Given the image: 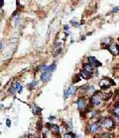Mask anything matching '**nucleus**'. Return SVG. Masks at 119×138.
<instances>
[{"label":"nucleus","instance_id":"1","mask_svg":"<svg viewBox=\"0 0 119 138\" xmlns=\"http://www.w3.org/2000/svg\"><path fill=\"white\" fill-rule=\"evenodd\" d=\"M112 85H114V81L111 80V79H109V78H103L99 82V86H100L101 90H106V89H108Z\"/></svg>","mask_w":119,"mask_h":138},{"label":"nucleus","instance_id":"2","mask_svg":"<svg viewBox=\"0 0 119 138\" xmlns=\"http://www.w3.org/2000/svg\"><path fill=\"white\" fill-rule=\"evenodd\" d=\"M102 126L105 129H112L114 127V121L110 118V117H106L103 119L102 121Z\"/></svg>","mask_w":119,"mask_h":138},{"label":"nucleus","instance_id":"3","mask_svg":"<svg viewBox=\"0 0 119 138\" xmlns=\"http://www.w3.org/2000/svg\"><path fill=\"white\" fill-rule=\"evenodd\" d=\"M108 50L113 54V55H118L119 54V44L117 43H110L107 45Z\"/></svg>","mask_w":119,"mask_h":138},{"label":"nucleus","instance_id":"4","mask_svg":"<svg viewBox=\"0 0 119 138\" xmlns=\"http://www.w3.org/2000/svg\"><path fill=\"white\" fill-rule=\"evenodd\" d=\"M89 102H90V104L93 105V106H99V105L101 104V98H100V96H98L97 94H95V95H93V96L90 98Z\"/></svg>","mask_w":119,"mask_h":138},{"label":"nucleus","instance_id":"5","mask_svg":"<svg viewBox=\"0 0 119 138\" xmlns=\"http://www.w3.org/2000/svg\"><path fill=\"white\" fill-rule=\"evenodd\" d=\"M52 78V72L50 71H46V72H43L42 75H41V80L44 82V83H47L51 80Z\"/></svg>","mask_w":119,"mask_h":138},{"label":"nucleus","instance_id":"6","mask_svg":"<svg viewBox=\"0 0 119 138\" xmlns=\"http://www.w3.org/2000/svg\"><path fill=\"white\" fill-rule=\"evenodd\" d=\"M77 105H78V108L79 110H83L85 109V101H84V98L80 97L79 98V100L77 101Z\"/></svg>","mask_w":119,"mask_h":138},{"label":"nucleus","instance_id":"7","mask_svg":"<svg viewBox=\"0 0 119 138\" xmlns=\"http://www.w3.org/2000/svg\"><path fill=\"white\" fill-rule=\"evenodd\" d=\"M87 60H88V62H89L92 66H94V67H99V66L101 65V63H100L95 57H93V56H88Z\"/></svg>","mask_w":119,"mask_h":138},{"label":"nucleus","instance_id":"8","mask_svg":"<svg viewBox=\"0 0 119 138\" xmlns=\"http://www.w3.org/2000/svg\"><path fill=\"white\" fill-rule=\"evenodd\" d=\"M100 129V126L97 122H93V123H90L89 125V132L91 133H95V132H98Z\"/></svg>","mask_w":119,"mask_h":138},{"label":"nucleus","instance_id":"9","mask_svg":"<svg viewBox=\"0 0 119 138\" xmlns=\"http://www.w3.org/2000/svg\"><path fill=\"white\" fill-rule=\"evenodd\" d=\"M46 126L51 130V131H53V132H56V133H60L61 131H60V127L58 126V125H56V124H51V123H47L46 124Z\"/></svg>","mask_w":119,"mask_h":138},{"label":"nucleus","instance_id":"10","mask_svg":"<svg viewBox=\"0 0 119 138\" xmlns=\"http://www.w3.org/2000/svg\"><path fill=\"white\" fill-rule=\"evenodd\" d=\"M83 70H85V71H87V72H89V73H93V71H94V66H92L89 62L88 63H86V64H83Z\"/></svg>","mask_w":119,"mask_h":138},{"label":"nucleus","instance_id":"11","mask_svg":"<svg viewBox=\"0 0 119 138\" xmlns=\"http://www.w3.org/2000/svg\"><path fill=\"white\" fill-rule=\"evenodd\" d=\"M80 76H81V78H84V79H86V80H88V79H90L92 76V74L91 73H89V72H87V71H85V70H81V72H80V74H79Z\"/></svg>","mask_w":119,"mask_h":138},{"label":"nucleus","instance_id":"12","mask_svg":"<svg viewBox=\"0 0 119 138\" xmlns=\"http://www.w3.org/2000/svg\"><path fill=\"white\" fill-rule=\"evenodd\" d=\"M32 110H33V112L34 113H36V114H39L41 111H42V109L41 108H39V107H37V106H33V108H32Z\"/></svg>","mask_w":119,"mask_h":138},{"label":"nucleus","instance_id":"13","mask_svg":"<svg viewBox=\"0 0 119 138\" xmlns=\"http://www.w3.org/2000/svg\"><path fill=\"white\" fill-rule=\"evenodd\" d=\"M14 86H15V88L17 89V92H18V93H22V91H23V86H22L20 83L17 82V83H15Z\"/></svg>","mask_w":119,"mask_h":138},{"label":"nucleus","instance_id":"14","mask_svg":"<svg viewBox=\"0 0 119 138\" xmlns=\"http://www.w3.org/2000/svg\"><path fill=\"white\" fill-rule=\"evenodd\" d=\"M56 67H57V64L54 62L53 64H51V65H49V67H48V71H50V72H53V71H55V69H56Z\"/></svg>","mask_w":119,"mask_h":138},{"label":"nucleus","instance_id":"15","mask_svg":"<svg viewBox=\"0 0 119 138\" xmlns=\"http://www.w3.org/2000/svg\"><path fill=\"white\" fill-rule=\"evenodd\" d=\"M37 84H38V81H33L32 83H30V84L28 85V87H29V89H30V90H33V89L37 86Z\"/></svg>","mask_w":119,"mask_h":138},{"label":"nucleus","instance_id":"16","mask_svg":"<svg viewBox=\"0 0 119 138\" xmlns=\"http://www.w3.org/2000/svg\"><path fill=\"white\" fill-rule=\"evenodd\" d=\"M113 113L116 117H119V104H118V107H115V109L113 110Z\"/></svg>","mask_w":119,"mask_h":138},{"label":"nucleus","instance_id":"17","mask_svg":"<svg viewBox=\"0 0 119 138\" xmlns=\"http://www.w3.org/2000/svg\"><path fill=\"white\" fill-rule=\"evenodd\" d=\"M69 89H70V93H71V95L75 94V93H76V91H77V88H76V87H74V86H71Z\"/></svg>","mask_w":119,"mask_h":138},{"label":"nucleus","instance_id":"18","mask_svg":"<svg viewBox=\"0 0 119 138\" xmlns=\"http://www.w3.org/2000/svg\"><path fill=\"white\" fill-rule=\"evenodd\" d=\"M48 65H46V64H44L43 66H42V68H41V70H42V72H46V71H48Z\"/></svg>","mask_w":119,"mask_h":138},{"label":"nucleus","instance_id":"19","mask_svg":"<svg viewBox=\"0 0 119 138\" xmlns=\"http://www.w3.org/2000/svg\"><path fill=\"white\" fill-rule=\"evenodd\" d=\"M71 96V93H70V89H68V90H66L65 91V98L67 99V98H69Z\"/></svg>","mask_w":119,"mask_h":138},{"label":"nucleus","instance_id":"20","mask_svg":"<svg viewBox=\"0 0 119 138\" xmlns=\"http://www.w3.org/2000/svg\"><path fill=\"white\" fill-rule=\"evenodd\" d=\"M16 91H17V89L15 88V86H13V87L10 89V93H11V94H15V93H16Z\"/></svg>","mask_w":119,"mask_h":138},{"label":"nucleus","instance_id":"21","mask_svg":"<svg viewBox=\"0 0 119 138\" xmlns=\"http://www.w3.org/2000/svg\"><path fill=\"white\" fill-rule=\"evenodd\" d=\"M75 136H76V135H74V134H72V133H67V134L65 135L66 138H68V137H69V138H72V137H75Z\"/></svg>","mask_w":119,"mask_h":138},{"label":"nucleus","instance_id":"22","mask_svg":"<svg viewBox=\"0 0 119 138\" xmlns=\"http://www.w3.org/2000/svg\"><path fill=\"white\" fill-rule=\"evenodd\" d=\"M118 11H119V7H116V8H113V9H112L111 13H117Z\"/></svg>","mask_w":119,"mask_h":138},{"label":"nucleus","instance_id":"23","mask_svg":"<svg viewBox=\"0 0 119 138\" xmlns=\"http://www.w3.org/2000/svg\"><path fill=\"white\" fill-rule=\"evenodd\" d=\"M71 23H72V24H73V26H75V27H78V26H79V23H78V22H75L74 20H72V21H71Z\"/></svg>","mask_w":119,"mask_h":138},{"label":"nucleus","instance_id":"24","mask_svg":"<svg viewBox=\"0 0 119 138\" xmlns=\"http://www.w3.org/2000/svg\"><path fill=\"white\" fill-rule=\"evenodd\" d=\"M109 41H110L109 38H107V39H103V41H102V44H105V42H108Z\"/></svg>","mask_w":119,"mask_h":138},{"label":"nucleus","instance_id":"25","mask_svg":"<svg viewBox=\"0 0 119 138\" xmlns=\"http://www.w3.org/2000/svg\"><path fill=\"white\" fill-rule=\"evenodd\" d=\"M6 124H7L8 127L11 125V121H10V119H7V120H6Z\"/></svg>","mask_w":119,"mask_h":138},{"label":"nucleus","instance_id":"26","mask_svg":"<svg viewBox=\"0 0 119 138\" xmlns=\"http://www.w3.org/2000/svg\"><path fill=\"white\" fill-rule=\"evenodd\" d=\"M102 137H111V135L108 134V133H106V134H102Z\"/></svg>","mask_w":119,"mask_h":138},{"label":"nucleus","instance_id":"27","mask_svg":"<svg viewBox=\"0 0 119 138\" xmlns=\"http://www.w3.org/2000/svg\"><path fill=\"white\" fill-rule=\"evenodd\" d=\"M69 29H70L69 26H65V31H69Z\"/></svg>","mask_w":119,"mask_h":138},{"label":"nucleus","instance_id":"28","mask_svg":"<svg viewBox=\"0 0 119 138\" xmlns=\"http://www.w3.org/2000/svg\"><path fill=\"white\" fill-rule=\"evenodd\" d=\"M55 118H56V117H55V116H50V119H51V120H54V119H55Z\"/></svg>","mask_w":119,"mask_h":138},{"label":"nucleus","instance_id":"29","mask_svg":"<svg viewBox=\"0 0 119 138\" xmlns=\"http://www.w3.org/2000/svg\"><path fill=\"white\" fill-rule=\"evenodd\" d=\"M0 1H1V5H0V6H3V4H4V1H3V0H0Z\"/></svg>","mask_w":119,"mask_h":138}]
</instances>
